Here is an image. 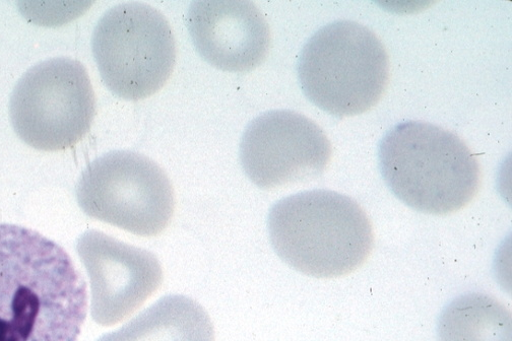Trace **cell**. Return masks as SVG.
<instances>
[{
    "label": "cell",
    "instance_id": "obj_1",
    "mask_svg": "<svg viewBox=\"0 0 512 341\" xmlns=\"http://www.w3.org/2000/svg\"><path fill=\"white\" fill-rule=\"evenodd\" d=\"M87 312V284L69 253L0 224V341H77Z\"/></svg>",
    "mask_w": 512,
    "mask_h": 341
},
{
    "label": "cell",
    "instance_id": "obj_2",
    "mask_svg": "<svg viewBox=\"0 0 512 341\" xmlns=\"http://www.w3.org/2000/svg\"><path fill=\"white\" fill-rule=\"evenodd\" d=\"M268 229L278 256L317 279L352 274L366 262L374 245L372 224L360 204L331 190L281 199L270 211Z\"/></svg>",
    "mask_w": 512,
    "mask_h": 341
},
{
    "label": "cell",
    "instance_id": "obj_3",
    "mask_svg": "<svg viewBox=\"0 0 512 341\" xmlns=\"http://www.w3.org/2000/svg\"><path fill=\"white\" fill-rule=\"evenodd\" d=\"M381 175L391 191L419 213L459 212L481 185L479 162L455 133L431 123L398 124L378 150Z\"/></svg>",
    "mask_w": 512,
    "mask_h": 341
},
{
    "label": "cell",
    "instance_id": "obj_4",
    "mask_svg": "<svg viewBox=\"0 0 512 341\" xmlns=\"http://www.w3.org/2000/svg\"><path fill=\"white\" fill-rule=\"evenodd\" d=\"M297 71L311 103L345 118L377 105L389 87L391 65L386 47L374 32L353 21H338L309 39Z\"/></svg>",
    "mask_w": 512,
    "mask_h": 341
},
{
    "label": "cell",
    "instance_id": "obj_5",
    "mask_svg": "<svg viewBox=\"0 0 512 341\" xmlns=\"http://www.w3.org/2000/svg\"><path fill=\"white\" fill-rule=\"evenodd\" d=\"M92 49L100 76L120 99L139 101L159 92L176 63V42L167 19L153 7L126 3L99 20Z\"/></svg>",
    "mask_w": 512,
    "mask_h": 341
},
{
    "label": "cell",
    "instance_id": "obj_6",
    "mask_svg": "<svg viewBox=\"0 0 512 341\" xmlns=\"http://www.w3.org/2000/svg\"><path fill=\"white\" fill-rule=\"evenodd\" d=\"M19 138L33 149L73 148L91 129L96 97L85 66L71 58H52L31 67L10 103Z\"/></svg>",
    "mask_w": 512,
    "mask_h": 341
},
{
    "label": "cell",
    "instance_id": "obj_7",
    "mask_svg": "<svg viewBox=\"0 0 512 341\" xmlns=\"http://www.w3.org/2000/svg\"><path fill=\"white\" fill-rule=\"evenodd\" d=\"M77 200L90 218L143 237L161 234L175 211V194L164 170L148 157L114 151L83 171Z\"/></svg>",
    "mask_w": 512,
    "mask_h": 341
},
{
    "label": "cell",
    "instance_id": "obj_8",
    "mask_svg": "<svg viewBox=\"0 0 512 341\" xmlns=\"http://www.w3.org/2000/svg\"><path fill=\"white\" fill-rule=\"evenodd\" d=\"M332 153L322 127L290 110H274L255 118L240 144L245 174L266 190L317 179L328 169Z\"/></svg>",
    "mask_w": 512,
    "mask_h": 341
},
{
    "label": "cell",
    "instance_id": "obj_9",
    "mask_svg": "<svg viewBox=\"0 0 512 341\" xmlns=\"http://www.w3.org/2000/svg\"><path fill=\"white\" fill-rule=\"evenodd\" d=\"M77 252L90 279L92 317L100 325L132 315L161 287L162 266L147 250L90 230L78 239Z\"/></svg>",
    "mask_w": 512,
    "mask_h": 341
},
{
    "label": "cell",
    "instance_id": "obj_10",
    "mask_svg": "<svg viewBox=\"0 0 512 341\" xmlns=\"http://www.w3.org/2000/svg\"><path fill=\"white\" fill-rule=\"evenodd\" d=\"M187 27L201 56L218 70L249 73L266 60L271 30L261 10L246 0L191 4Z\"/></svg>",
    "mask_w": 512,
    "mask_h": 341
},
{
    "label": "cell",
    "instance_id": "obj_11",
    "mask_svg": "<svg viewBox=\"0 0 512 341\" xmlns=\"http://www.w3.org/2000/svg\"><path fill=\"white\" fill-rule=\"evenodd\" d=\"M98 341H215V330L197 301L170 295Z\"/></svg>",
    "mask_w": 512,
    "mask_h": 341
},
{
    "label": "cell",
    "instance_id": "obj_12",
    "mask_svg": "<svg viewBox=\"0 0 512 341\" xmlns=\"http://www.w3.org/2000/svg\"><path fill=\"white\" fill-rule=\"evenodd\" d=\"M439 341H512L510 311L482 293L459 297L441 313Z\"/></svg>",
    "mask_w": 512,
    "mask_h": 341
}]
</instances>
